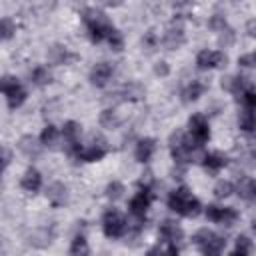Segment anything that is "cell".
<instances>
[{"instance_id":"32","label":"cell","mask_w":256,"mask_h":256,"mask_svg":"<svg viewBox=\"0 0 256 256\" xmlns=\"http://www.w3.org/2000/svg\"><path fill=\"white\" fill-rule=\"evenodd\" d=\"M106 40H108L110 48H112V50H116V52L124 48V38H122V34H120L118 30H114V28H112V32L106 36Z\"/></svg>"},{"instance_id":"5","label":"cell","mask_w":256,"mask_h":256,"mask_svg":"<svg viewBox=\"0 0 256 256\" xmlns=\"http://www.w3.org/2000/svg\"><path fill=\"white\" fill-rule=\"evenodd\" d=\"M188 126H190V136H192V140H194L198 146H202L204 142H208V138H210V128H208V122H206V118H204L202 114H194V116L188 120Z\"/></svg>"},{"instance_id":"16","label":"cell","mask_w":256,"mask_h":256,"mask_svg":"<svg viewBox=\"0 0 256 256\" xmlns=\"http://www.w3.org/2000/svg\"><path fill=\"white\" fill-rule=\"evenodd\" d=\"M18 148L22 150V154L24 156H28V158H38L40 156V144L36 142V138L34 136H30V134H26V136H22L20 138V142H18Z\"/></svg>"},{"instance_id":"15","label":"cell","mask_w":256,"mask_h":256,"mask_svg":"<svg viewBox=\"0 0 256 256\" xmlns=\"http://www.w3.org/2000/svg\"><path fill=\"white\" fill-rule=\"evenodd\" d=\"M48 60H50L52 64H68L70 60H74V56L68 52L66 46L54 44L52 48H48Z\"/></svg>"},{"instance_id":"10","label":"cell","mask_w":256,"mask_h":256,"mask_svg":"<svg viewBox=\"0 0 256 256\" xmlns=\"http://www.w3.org/2000/svg\"><path fill=\"white\" fill-rule=\"evenodd\" d=\"M110 76H112V64H108V62H100V64H96L90 70V82L94 86H98V88L106 86V82L110 80Z\"/></svg>"},{"instance_id":"18","label":"cell","mask_w":256,"mask_h":256,"mask_svg":"<svg viewBox=\"0 0 256 256\" xmlns=\"http://www.w3.org/2000/svg\"><path fill=\"white\" fill-rule=\"evenodd\" d=\"M40 186H42V176H40V172H38L36 168H28L26 174L22 176V188H24L26 192H36Z\"/></svg>"},{"instance_id":"44","label":"cell","mask_w":256,"mask_h":256,"mask_svg":"<svg viewBox=\"0 0 256 256\" xmlns=\"http://www.w3.org/2000/svg\"><path fill=\"white\" fill-rule=\"evenodd\" d=\"M156 32L154 30H148L146 34H144V46H148V48H154L156 46Z\"/></svg>"},{"instance_id":"22","label":"cell","mask_w":256,"mask_h":256,"mask_svg":"<svg viewBox=\"0 0 256 256\" xmlns=\"http://www.w3.org/2000/svg\"><path fill=\"white\" fill-rule=\"evenodd\" d=\"M238 196L248 202H252L256 198V184L252 178H244L242 182H238Z\"/></svg>"},{"instance_id":"40","label":"cell","mask_w":256,"mask_h":256,"mask_svg":"<svg viewBox=\"0 0 256 256\" xmlns=\"http://www.w3.org/2000/svg\"><path fill=\"white\" fill-rule=\"evenodd\" d=\"M220 216H222V208L216 206V204H210L206 208V218L212 220V222H220Z\"/></svg>"},{"instance_id":"11","label":"cell","mask_w":256,"mask_h":256,"mask_svg":"<svg viewBox=\"0 0 256 256\" xmlns=\"http://www.w3.org/2000/svg\"><path fill=\"white\" fill-rule=\"evenodd\" d=\"M46 196L52 206H64L68 202V188L62 182H52L46 190Z\"/></svg>"},{"instance_id":"39","label":"cell","mask_w":256,"mask_h":256,"mask_svg":"<svg viewBox=\"0 0 256 256\" xmlns=\"http://www.w3.org/2000/svg\"><path fill=\"white\" fill-rule=\"evenodd\" d=\"M212 234H214L212 230H208V228H200V230L194 234V238H192V240H194V244L200 248V246H202V244H204V242H206V240H208Z\"/></svg>"},{"instance_id":"41","label":"cell","mask_w":256,"mask_h":256,"mask_svg":"<svg viewBox=\"0 0 256 256\" xmlns=\"http://www.w3.org/2000/svg\"><path fill=\"white\" fill-rule=\"evenodd\" d=\"M10 160H12L10 150H8V148H4V146H0V170H4V168L10 164Z\"/></svg>"},{"instance_id":"6","label":"cell","mask_w":256,"mask_h":256,"mask_svg":"<svg viewBox=\"0 0 256 256\" xmlns=\"http://www.w3.org/2000/svg\"><path fill=\"white\" fill-rule=\"evenodd\" d=\"M104 154H106V144H104V140H102L100 136H94V144L88 146V148H80L74 156H76L78 160H82V162H98V160L104 158Z\"/></svg>"},{"instance_id":"46","label":"cell","mask_w":256,"mask_h":256,"mask_svg":"<svg viewBox=\"0 0 256 256\" xmlns=\"http://www.w3.org/2000/svg\"><path fill=\"white\" fill-rule=\"evenodd\" d=\"M248 34H250V36H254V34H256V22H254V20H250V22H248Z\"/></svg>"},{"instance_id":"3","label":"cell","mask_w":256,"mask_h":256,"mask_svg":"<svg viewBox=\"0 0 256 256\" xmlns=\"http://www.w3.org/2000/svg\"><path fill=\"white\" fill-rule=\"evenodd\" d=\"M102 230L108 238H120L126 234V220L122 218V214L114 208L106 210L104 218H102Z\"/></svg>"},{"instance_id":"13","label":"cell","mask_w":256,"mask_h":256,"mask_svg":"<svg viewBox=\"0 0 256 256\" xmlns=\"http://www.w3.org/2000/svg\"><path fill=\"white\" fill-rule=\"evenodd\" d=\"M154 148H156V142L152 140V138H142V140H138V144H136V152H134V156H136V160L138 162H148L150 158H152V154H154Z\"/></svg>"},{"instance_id":"29","label":"cell","mask_w":256,"mask_h":256,"mask_svg":"<svg viewBox=\"0 0 256 256\" xmlns=\"http://www.w3.org/2000/svg\"><path fill=\"white\" fill-rule=\"evenodd\" d=\"M234 40H236V34H234V30L232 28H224V30H220V36H218V44H220V48H230L232 44H234Z\"/></svg>"},{"instance_id":"38","label":"cell","mask_w":256,"mask_h":256,"mask_svg":"<svg viewBox=\"0 0 256 256\" xmlns=\"http://www.w3.org/2000/svg\"><path fill=\"white\" fill-rule=\"evenodd\" d=\"M208 26H210L212 30H216V32H220V30H224V28H226V18H224L222 14H214V16L210 18V22H208Z\"/></svg>"},{"instance_id":"12","label":"cell","mask_w":256,"mask_h":256,"mask_svg":"<svg viewBox=\"0 0 256 256\" xmlns=\"http://www.w3.org/2000/svg\"><path fill=\"white\" fill-rule=\"evenodd\" d=\"M160 238H162L164 242H168V244H178V242L182 240V228H180L176 222L166 220V222H162V226H160Z\"/></svg>"},{"instance_id":"35","label":"cell","mask_w":256,"mask_h":256,"mask_svg":"<svg viewBox=\"0 0 256 256\" xmlns=\"http://www.w3.org/2000/svg\"><path fill=\"white\" fill-rule=\"evenodd\" d=\"M236 218H238V212H236L234 208H222L220 222H222L224 226H232V224L236 222Z\"/></svg>"},{"instance_id":"45","label":"cell","mask_w":256,"mask_h":256,"mask_svg":"<svg viewBox=\"0 0 256 256\" xmlns=\"http://www.w3.org/2000/svg\"><path fill=\"white\" fill-rule=\"evenodd\" d=\"M102 4H104V6H108V8H116V6H120V4H122V0H102Z\"/></svg>"},{"instance_id":"17","label":"cell","mask_w":256,"mask_h":256,"mask_svg":"<svg viewBox=\"0 0 256 256\" xmlns=\"http://www.w3.org/2000/svg\"><path fill=\"white\" fill-rule=\"evenodd\" d=\"M224 246H226V240H224L222 236L212 234V236L200 246V250H202V254H206V256H216V254H220V252L224 250Z\"/></svg>"},{"instance_id":"14","label":"cell","mask_w":256,"mask_h":256,"mask_svg":"<svg viewBox=\"0 0 256 256\" xmlns=\"http://www.w3.org/2000/svg\"><path fill=\"white\" fill-rule=\"evenodd\" d=\"M220 84H222L224 90L232 92V94L236 96V100H238L240 94H242L244 88H246V78H244V76H226V78H222Z\"/></svg>"},{"instance_id":"19","label":"cell","mask_w":256,"mask_h":256,"mask_svg":"<svg viewBox=\"0 0 256 256\" xmlns=\"http://www.w3.org/2000/svg\"><path fill=\"white\" fill-rule=\"evenodd\" d=\"M202 164H204L206 172L216 174L220 168H224V166H226V158H224L222 154L214 152V154H206V156H202Z\"/></svg>"},{"instance_id":"24","label":"cell","mask_w":256,"mask_h":256,"mask_svg":"<svg viewBox=\"0 0 256 256\" xmlns=\"http://www.w3.org/2000/svg\"><path fill=\"white\" fill-rule=\"evenodd\" d=\"M120 124V120H118V116H116V112L112 110V108H106L102 114H100V126L102 128H116Z\"/></svg>"},{"instance_id":"7","label":"cell","mask_w":256,"mask_h":256,"mask_svg":"<svg viewBox=\"0 0 256 256\" xmlns=\"http://www.w3.org/2000/svg\"><path fill=\"white\" fill-rule=\"evenodd\" d=\"M224 64H226V54L218 50H200L196 56V66L200 70H208V68H216Z\"/></svg>"},{"instance_id":"20","label":"cell","mask_w":256,"mask_h":256,"mask_svg":"<svg viewBox=\"0 0 256 256\" xmlns=\"http://www.w3.org/2000/svg\"><path fill=\"white\" fill-rule=\"evenodd\" d=\"M206 90V86L202 84V82H198V80H192L186 88H184V92H182V98H184V102H194V100H198L200 96H202V92Z\"/></svg>"},{"instance_id":"30","label":"cell","mask_w":256,"mask_h":256,"mask_svg":"<svg viewBox=\"0 0 256 256\" xmlns=\"http://www.w3.org/2000/svg\"><path fill=\"white\" fill-rule=\"evenodd\" d=\"M232 192H234V186H232V182H228V180H220V182L214 186V196H216V198H228Z\"/></svg>"},{"instance_id":"31","label":"cell","mask_w":256,"mask_h":256,"mask_svg":"<svg viewBox=\"0 0 256 256\" xmlns=\"http://www.w3.org/2000/svg\"><path fill=\"white\" fill-rule=\"evenodd\" d=\"M106 196L110 200H120L124 196V184L122 182H110L106 186Z\"/></svg>"},{"instance_id":"27","label":"cell","mask_w":256,"mask_h":256,"mask_svg":"<svg viewBox=\"0 0 256 256\" xmlns=\"http://www.w3.org/2000/svg\"><path fill=\"white\" fill-rule=\"evenodd\" d=\"M56 140H58V130H56V126L48 124V126L42 130V134H40V142H42L44 146H54Z\"/></svg>"},{"instance_id":"33","label":"cell","mask_w":256,"mask_h":256,"mask_svg":"<svg viewBox=\"0 0 256 256\" xmlns=\"http://www.w3.org/2000/svg\"><path fill=\"white\" fill-rule=\"evenodd\" d=\"M252 252V242L248 236H238L236 238V248L234 254H250Z\"/></svg>"},{"instance_id":"26","label":"cell","mask_w":256,"mask_h":256,"mask_svg":"<svg viewBox=\"0 0 256 256\" xmlns=\"http://www.w3.org/2000/svg\"><path fill=\"white\" fill-rule=\"evenodd\" d=\"M50 72H48V68H44V66H36L34 70H32V82L36 84V86H44V84H48L50 82Z\"/></svg>"},{"instance_id":"21","label":"cell","mask_w":256,"mask_h":256,"mask_svg":"<svg viewBox=\"0 0 256 256\" xmlns=\"http://www.w3.org/2000/svg\"><path fill=\"white\" fill-rule=\"evenodd\" d=\"M6 96H8V108L16 110V108H20V106L24 104V100H26V90L18 84V86L12 88L10 92H6Z\"/></svg>"},{"instance_id":"4","label":"cell","mask_w":256,"mask_h":256,"mask_svg":"<svg viewBox=\"0 0 256 256\" xmlns=\"http://www.w3.org/2000/svg\"><path fill=\"white\" fill-rule=\"evenodd\" d=\"M80 134H82V126L74 120H68L62 128V136H64V148L68 154H76L80 150Z\"/></svg>"},{"instance_id":"1","label":"cell","mask_w":256,"mask_h":256,"mask_svg":"<svg viewBox=\"0 0 256 256\" xmlns=\"http://www.w3.org/2000/svg\"><path fill=\"white\" fill-rule=\"evenodd\" d=\"M168 208L174 210L176 214H182V216H188V218H194L202 212V206H200L198 198H194L186 186H180L174 192H170Z\"/></svg>"},{"instance_id":"34","label":"cell","mask_w":256,"mask_h":256,"mask_svg":"<svg viewBox=\"0 0 256 256\" xmlns=\"http://www.w3.org/2000/svg\"><path fill=\"white\" fill-rule=\"evenodd\" d=\"M238 100H242V102H244V106L252 110V108L256 106V92H254L252 88H244V92L240 94V98H238Z\"/></svg>"},{"instance_id":"8","label":"cell","mask_w":256,"mask_h":256,"mask_svg":"<svg viewBox=\"0 0 256 256\" xmlns=\"http://www.w3.org/2000/svg\"><path fill=\"white\" fill-rule=\"evenodd\" d=\"M184 42H186V36H184V28H182L180 24H172V26L164 32L162 44H164L168 50H176V48H180Z\"/></svg>"},{"instance_id":"25","label":"cell","mask_w":256,"mask_h":256,"mask_svg":"<svg viewBox=\"0 0 256 256\" xmlns=\"http://www.w3.org/2000/svg\"><path fill=\"white\" fill-rule=\"evenodd\" d=\"M238 126L244 130V132H252L254 130V114L250 108H244L238 116Z\"/></svg>"},{"instance_id":"36","label":"cell","mask_w":256,"mask_h":256,"mask_svg":"<svg viewBox=\"0 0 256 256\" xmlns=\"http://www.w3.org/2000/svg\"><path fill=\"white\" fill-rule=\"evenodd\" d=\"M14 32H16V28H14V22L10 18L0 20V34H2V38H12Z\"/></svg>"},{"instance_id":"28","label":"cell","mask_w":256,"mask_h":256,"mask_svg":"<svg viewBox=\"0 0 256 256\" xmlns=\"http://www.w3.org/2000/svg\"><path fill=\"white\" fill-rule=\"evenodd\" d=\"M70 254L78 256V254H88V244H86V238L82 234L74 236L72 244H70Z\"/></svg>"},{"instance_id":"42","label":"cell","mask_w":256,"mask_h":256,"mask_svg":"<svg viewBox=\"0 0 256 256\" xmlns=\"http://www.w3.org/2000/svg\"><path fill=\"white\" fill-rule=\"evenodd\" d=\"M154 74H156V76H168V74H170V66H168V62H164V60L156 62V66H154Z\"/></svg>"},{"instance_id":"2","label":"cell","mask_w":256,"mask_h":256,"mask_svg":"<svg viewBox=\"0 0 256 256\" xmlns=\"http://www.w3.org/2000/svg\"><path fill=\"white\" fill-rule=\"evenodd\" d=\"M82 20L90 32V38L92 42H102L110 32H112V22L108 20V16L96 8H88L82 12Z\"/></svg>"},{"instance_id":"23","label":"cell","mask_w":256,"mask_h":256,"mask_svg":"<svg viewBox=\"0 0 256 256\" xmlns=\"http://www.w3.org/2000/svg\"><path fill=\"white\" fill-rule=\"evenodd\" d=\"M120 94H122L124 100H140L144 96V88L138 82H128V84H124Z\"/></svg>"},{"instance_id":"37","label":"cell","mask_w":256,"mask_h":256,"mask_svg":"<svg viewBox=\"0 0 256 256\" xmlns=\"http://www.w3.org/2000/svg\"><path fill=\"white\" fill-rule=\"evenodd\" d=\"M20 82L14 78V76H4V78H0V92H10L12 88H16Z\"/></svg>"},{"instance_id":"47","label":"cell","mask_w":256,"mask_h":256,"mask_svg":"<svg viewBox=\"0 0 256 256\" xmlns=\"http://www.w3.org/2000/svg\"><path fill=\"white\" fill-rule=\"evenodd\" d=\"M0 40H2V34H0Z\"/></svg>"},{"instance_id":"9","label":"cell","mask_w":256,"mask_h":256,"mask_svg":"<svg viewBox=\"0 0 256 256\" xmlns=\"http://www.w3.org/2000/svg\"><path fill=\"white\" fill-rule=\"evenodd\" d=\"M150 202H152V190L150 188H140V192L130 200V212L136 214V216H144Z\"/></svg>"},{"instance_id":"43","label":"cell","mask_w":256,"mask_h":256,"mask_svg":"<svg viewBox=\"0 0 256 256\" xmlns=\"http://www.w3.org/2000/svg\"><path fill=\"white\" fill-rule=\"evenodd\" d=\"M238 64H240L242 68H252V66L256 64V58H254V54H244V56L238 58Z\"/></svg>"}]
</instances>
